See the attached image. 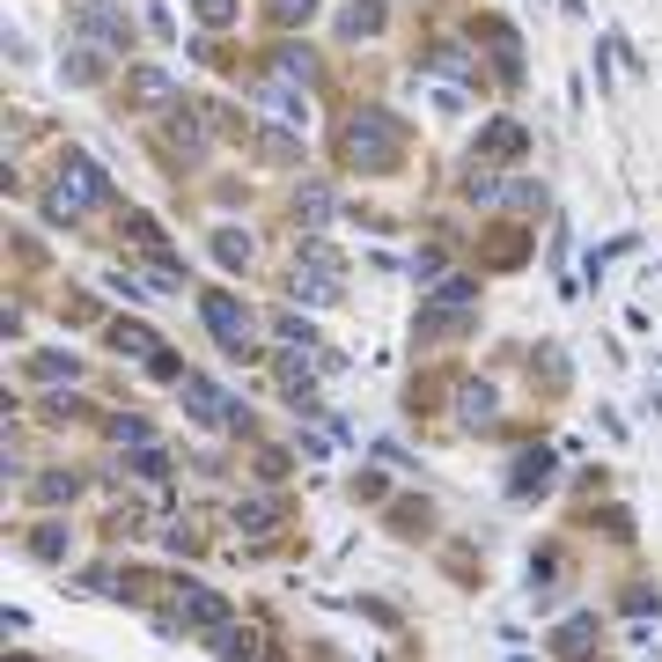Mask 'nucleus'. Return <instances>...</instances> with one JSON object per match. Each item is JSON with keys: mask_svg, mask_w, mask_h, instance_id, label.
<instances>
[{"mask_svg": "<svg viewBox=\"0 0 662 662\" xmlns=\"http://www.w3.org/2000/svg\"><path fill=\"white\" fill-rule=\"evenodd\" d=\"M111 339H119L125 354H141V361H162V339H155V332H147V324H119V332H111Z\"/></svg>", "mask_w": 662, "mask_h": 662, "instance_id": "obj_9", "label": "nucleus"}, {"mask_svg": "<svg viewBox=\"0 0 662 662\" xmlns=\"http://www.w3.org/2000/svg\"><path fill=\"white\" fill-rule=\"evenodd\" d=\"M199 310H206V324H214V339L228 346V354H250V317L236 310V294H206Z\"/></svg>", "mask_w": 662, "mask_h": 662, "instance_id": "obj_3", "label": "nucleus"}, {"mask_svg": "<svg viewBox=\"0 0 662 662\" xmlns=\"http://www.w3.org/2000/svg\"><path fill=\"white\" fill-rule=\"evenodd\" d=\"M214 655H221V662H250V655H258V640H250V633H228V626H221V633H214Z\"/></svg>", "mask_w": 662, "mask_h": 662, "instance_id": "obj_13", "label": "nucleus"}, {"mask_svg": "<svg viewBox=\"0 0 662 662\" xmlns=\"http://www.w3.org/2000/svg\"><path fill=\"white\" fill-rule=\"evenodd\" d=\"M89 199H103V177L89 170V162H67V170H59V184H52V199H45V214L52 221H74Z\"/></svg>", "mask_w": 662, "mask_h": 662, "instance_id": "obj_2", "label": "nucleus"}, {"mask_svg": "<svg viewBox=\"0 0 662 662\" xmlns=\"http://www.w3.org/2000/svg\"><path fill=\"white\" fill-rule=\"evenodd\" d=\"M177 391H184V405H192V419H206V427H214V419H228V413H236V405H228V397H221L214 383H206V375H184Z\"/></svg>", "mask_w": 662, "mask_h": 662, "instance_id": "obj_6", "label": "nucleus"}, {"mask_svg": "<svg viewBox=\"0 0 662 662\" xmlns=\"http://www.w3.org/2000/svg\"><path fill=\"white\" fill-rule=\"evenodd\" d=\"M250 103H266L280 125H310V97H302V89H288V81H258V89H250Z\"/></svg>", "mask_w": 662, "mask_h": 662, "instance_id": "obj_4", "label": "nucleus"}, {"mask_svg": "<svg viewBox=\"0 0 662 662\" xmlns=\"http://www.w3.org/2000/svg\"><path fill=\"white\" fill-rule=\"evenodd\" d=\"M81 30H89V37H103V45H125V15H119V8H103V0H89V8H81Z\"/></svg>", "mask_w": 662, "mask_h": 662, "instance_id": "obj_8", "label": "nucleus"}, {"mask_svg": "<svg viewBox=\"0 0 662 662\" xmlns=\"http://www.w3.org/2000/svg\"><path fill=\"white\" fill-rule=\"evenodd\" d=\"M199 23H206V30H228V23H236V0H199Z\"/></svg>", "mask_w": 662, "mask_h": 662, "instance_id": "obj_16", "label": "nucleus"}, {"mask_svg": "<svg viewBox=\"0 0 662 662\" xmlns=\"http://www.w3.org/2000/svg\"><path fill=\"white\" fill-rule=\"evenodd\" d=\"M214 258H221V266H244V258H250V236L221 228V236H214Z\"/></svg>", "mask_w": 662, "mask_h": 662, "instance_id": "obj_15", "label": "nucleus"}, {"mask_svg": "<svg viewBox=\"0 0 662 662\" xmlns=\"http://www.w3.org/2000/svg\"><path fill=\"white\" fill-rule=\"evenodd\" d=\"M464 419H493V391L479 383V391H464Z\"/></svg>", "mask_w": 662, "mask_h": 662, "instance_id": "obj_19", "label": "nucleus"}, {"mask_svg": "<svg viewBox=\"0 0 662 662\" xmlns=\"http://www.w3.org/2000/svg\"><path fill=\"white\" fill-rule=\"evenodd\" d=\"M266 8H272V23H310L317 0H266Z\"/></svg>", "mask_w": 662, "mask_h": 662, "instance_id": "obj_17", "label": "nucleus"}, {"mask_svg": "<svg viewBox=\"0 0 662 662\" xmlns=\"http://www.w3.org/2000/svg\"><path fill=\"white\" fill-rule=\"evenodd\" d=\"M339 30L346 37H368V30H383V8H375V0H354V8L339 15Z\"/></svg>", "mask_w": 662, "mask_h": 662, "instance_id": "obj_10", "label": "nucleus"}, {"mask_svg": "<svg viewBox=\"0 0 662 662\" xmlns=\"http://www.w3.org/2000/svg\"><path fill=\"white\" fill-rule=\"evenodd\" d=\"M272 332H280L288 346H302V354H324V346H317V332H310V324L294 317V310H288V317H272Z\"/></svg>", "mask_w": 662, "mask_h": 662, "instance_id": "obj_12", "label": "nucleus"}, {"mask_svg": "<svg viewBox=\"0 0 662 662\" xmlns=\"http://www.w3.org/2000/svg\"><path fill=\"white\" fill-rule=\"evenodd\" d=\"M125 97H133V103H147V111H162V103H177V81H170L162 67H141L133 81H125Z\"/></svg>", "mask_w": 662, "mask_h": 662, "instance_id": "obj_7", "label": "nucleus"}, {"mask_svg": "<svg viewBox=\"0 0 662 662\" xmlns=\"http://www.w3.org/2000/svg\"><path fill=\"white\" fill-rule=\"evenodd\" d=\"M302 221H310V228L332 221V184H302Z\"/></svg>", "mask_w": 662, "mask_h": 662, "instance_id": "obj_11", "label": "nucleus"}, {"mask_svg": "<svg viewBox=\"0 0 662 662\" xmlns=\"http://www.w3.org/2000/svg\"><path fill=\"white\" fill-rule=\"evenodd\" d=\"M346 155H354L361 170H391L397 162V119L391 111H361V119L346 125Z\"/></svg>", "mask_w": 662, "mask_h": 662, "instance_id": "obj_1", "label": "nucleus"}, {"mask_svg": "<svg viewBox=\"0 0 662 662\" xmlns=\"http://www.w3.org/2000/svg\"><path fill=\"white\" fill-rule=\"evenodd\" d=\"M177 611H184V626H206V633L228 626V604H221L214 588H184V596H177Z\"/></svg>", "mask_w": 662, "mask_h": 662, "instance_id": "obj_5", "label": "nucleus"}, {"mask_svg": "<svg viewBox=\"0 0 662 662\" xmlns=\"http://www.w3.org/2000/svg\"><path fill=\"white\" fill-rule=\"evenodd\" d=\"M523 147V125H493L486 133V155H515Z\"/></svg>", "mask_w": 662, "mask_h": 662, "instance_id": "obj_18", "label": "nucleus"}, {"mask_svg": "<svg viewBox=\"0 0 662 662\" xmlns=\"http://www.w3.org/2000/svg\"><path fill=\"white\" fill-rule=\"evenodd\" d=\"M588 633H596L588 618H574V626H560V655H566V662H588Z\"/></svg>", "mask_w": 662, "mask_h": 662, "instance_id": "obj_14", "label": "nucleus"}]
</instances>
